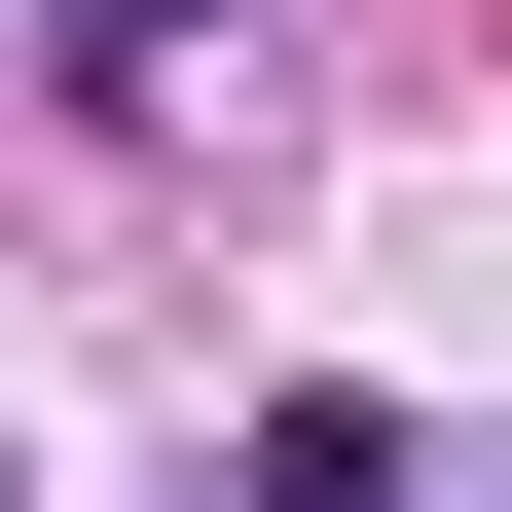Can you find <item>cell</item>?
Wrapping results in <instances>:
<instances>
[{"instance_id":"cell-1","label":"cell","mask_w":512,"mask_h":512,"mask_svg":"<svg viewBox=\"0 0 512 512\" xmlns=\"http://www.w3.org/2000/svg\"><path fill=\"white\" fill-rule=\"evenodd\" d=\"M183 37H220V0H74V74H110V110H147V74H183Z\"/></svg>"}]
</instances>
